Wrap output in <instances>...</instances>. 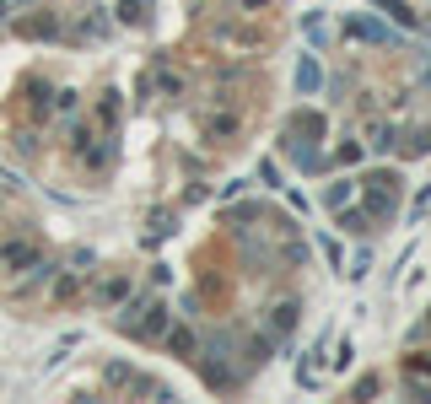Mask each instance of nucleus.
Here are the masks:
<instances>
[{
  "mask_svg": "<svg viewBox=\"0 0 431 404\" xmlns=\"http://www.w3.org/2000/svg\"><path fill=\"white\" fill-rule=\"evenodd\" d=\"M367 183H372V194H367L372 216H383V210H393V200H399V178H393V173H377V178H367Z\"/></svg>",
  "mask_w": 431,
  "mask_h": 404,
  "instance_id": "f257e3e1",
  "label": "nucleus"
},
{
  "mask_svg": "<svg viewBox=\"0 0 431 404\" xmlns=\"http://www.w3.org/2000/svg\"><path fill=\"white\" fill-rule=\"evenodd\" d=\"M318 81H324V70H318V60H313V54H302V60H297V92L308 98V92H318Z\"/></svg>",
  "mask_w": 431,
  "mask_h": 404,
  "instance_id": "f03ea898",
  "label": "nucleus"
},
{
  "mask_svg": "<svg viewBox=\"0 0 431 404\" xmlns=\"http://www.w3.org/2000/svg\"><path fill=\"white\" fill-rule=\"evenodd\" d=\"M345 33H356V38H377V43H389V27H383V22H372V17L345 22Z\"/></svg>",
  "mask_w": 431,
  "mask_h": 404,
  "instance_id": "7ed1b4c3",
  "label": "nucleus"
},
{
  "mask_svg": "<svg viewBox=\"0 0 431 404\" xmlns=\"http://www.w3.org/2000/svg\"><path fill=\"white\" fill-rule=\"evenodd\" d=\"M135 334H141V340L162 334V307H146V318H135Z\"/></svg>",
  "mask_w": 431,
  "mask_h": 404,
  "instance_id": "20e7f679",
  "label": "nucleus"
},
{
  "mask_svg": "<svg viewBox=\"0 0 431 404\" xmlns=\"http://www.w3.org/2000/svg\"><path fill=\"white\" fill-rule=\"evenodd\" d=\"M167 345H173V350H194V334H189V329H173V334H167Z\"/></svg>",
  "mask_w": 431,
  "mask_h": 404,
  "instance_id": "39448f33",
  "label": "nucleus"
},
{
  "mask_svg": "<svg viewBox=\"0 0 431 404\" xmlns=\"http://www.w3.org/2000/svg\"><path fill=\"white\" fill-rule=\"evenodd\" d=\"M119 17H124V22H146V11H141V0H124V6H119Z\"/></svg>",
  "mask_w": 431,
  "mask_h": 404,
  "instance_id": "423d86ee",
  "label": "nucleus"
},
{
  "mask_svg": "<svg viewBox=\"0 0 431 404\" xmlns=\"http://www.w3.org/2000/svg\"><path fill=\"white\" fill-rule=\"evenodd\" d=\"M410 372H431V362H410Z\"/></svg>",
  "mask_w": 431,
  "mask_h": 404,
  "instance_id": "0eeeda50",
  "label": "nucleus"
}]
</instances>
